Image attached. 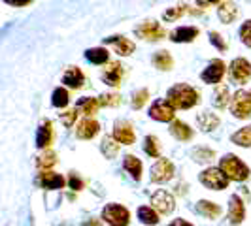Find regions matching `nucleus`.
Segmentation results:
<instances>
[{
	"label": "nucleus",
	"mask_w": 251,
	"mask_h": 226,
	"mask_svg": "<svg viewBox=\"0 0 251 226\" xmlns=\"http://www.w3.org/2000/svg\"><path fill=\"white\" fill-rule=\"evenodd\" d=\"M191 10H189V6H185V4H179V6H174V8H170L168 12H164V21H174V19H179L181 15H185V13H189Z\"/></svg>",
	"instance_id": "obj_35"
},
{
	"label": "nucleus",
	"mask_w": 251,
	"mask_h": 226,
	"mask_svg": "<svg viewBox=\"0 0 251 226\" xmlns=\"http://www.w3.org/2000/svg\"><path fill=\"white\" fill-rule=\"evenodd\" d=\"M106 42L112 44L113 47H115V51H117L119 55H123V57L130 55V53L134 51V44L125 36H110V38H106Z\"/></svg>",
	"instance_id": "obj_20"
},
{
	"label": "nucleus",
	"mask_w": 251,
	"mask_h": 226,
	"mask_svg": "<svg viewBox=\"0 0 251 226\" xmlns=\"http://www.w3.org/2000/svg\"><path fill=\"white\" fill-rule=\"evenodd\" d=\"M174 205H176V200H174V196H172L170 192H166V190H157V192H153V196H151V207H153L157 213H161V215L172 213Z\"/></svg>",
	"instance_id": "obj_8"
},
{
	"label": "nucleus",
	"mask_w": 251,
	"mask_h": 226,
	"mask_svg": "<svg viewBox=\"0 0 251 226\" xmlns=\"http://www.w3.org/2000/svg\"><path fill=\"white\" fill-rule=\"evenodd\" d=\"M221 0H197V4L201 8H208V6H214V4H219Z\"/></svg>",
	"instance_id": "obj_45"
},
{
	"label": "nucleus",
	"mask_w": 251,
	"mask_h": 226,
	"mask_svg": "<svg viewBox=\"0 0 251 226\" xmlns=\"http://www.w3.org/2000/svg\"><path fill=\"white\" fill-rule=\"evenodd\" d=\"M197 211L201 215H204L206 219H217L221 215V207L210 200H201L197 203Z\"/></svg>",
	"instance_id": "obj_26"
},
{
	"label": "nucleus",
	"mask_w": 251,
	"mask_h": 226,
	"mask_svg": "<svg viewBox=\"0 0 251 226\" xmlns=\"http://www.w3.org/2000/svg\"><path fill=\"white\" fill-rule=\"evenodd\" d=\"M225 72H226L225 63L221 59H214V61H210V64L202 70L201 79L204 83H219L221 77L225 75Z\"/></svg>",
	"instance_id": "obj_10"
},
{
	"label": "nucleus",
	"mask_w": 251,
	"mask_h": 226,
	"mask_svg": "<svg viewBox=\"0 0 251 226\" xmlns=\"http://www.w3.org/2000/svg\"><path fill=\"white\" fill-rule=\"evenodd\" d=\"M68 102H70V94H68V90L63 87L55 89L53 90V98H51V104L55 106V108H66L68 106Z\"/></svg>",
	"instance_id": "obj_33"
},
{
	"label": "nucleus",
	"mask_w": 251,
	"mask_h": 226,
	"mask_svg": "<svg viewBox=\"0 0 251 226\" xmlns=\"http://www.w3.org/2000/svg\"><path fill=\"white\" fill-rule=\"evenodd\" d=\"M99 104L104 106V108H115V106L121 104V96L119 94H113V92H106V94L99 96Z\"/></svg>",
	"instance_id": "obj_37"
},
{
	"label": "nucleus",
	"mask_w": 251,
	"mask_h": 226,
	"mask_svg": "<svg viewBox=\"0 0 251 226\" xmlns=\"http://www.w3.org/2000/svg\"><path fill=\"white\" fill-rule=\"evenodd\" d=\"M174 164L166 158H161L151 166V181L153 183H166L174 177Z\"/></svg>",
	"instance_id": "obj_9"
},
{
	"label": "nucleus",
	"mask_w": 251,
	"mask_h": 226,
	"mask_svg": "<svg viewBox=\"0 0 251 226\" xmlns=\"http://www.w3.org/2000/svg\"><path fill=\"white\" fill-rule=\"evenodd\" d=\"M228 77L232 83L246 85L251 77V64L246 59H234L228 66Z\"/></svg>",
	"instance_id": "obj_6"
},
{
	"label": "nucleus",
	"mask_w": 251,
	"mask_h": 226,
	"mask_svg": "<svg viewBox=\"0 0 251 226\" xmlns=\"http://www.w3.org/2000/svg\"><path fill=\"white\" fill-rule=\"evenodd\" d=\"M123 166H125V170L134 177L136 181L142 177V162H140V158H136L134 155H126L125 160H123Z\"/></svg>",
	"instance_id": "obj_28"
},
{
	"label": "nucleus",
	"mask_w": 251,
	"mask_h": 226,
	"mask_svg": "<svg viewBox=\"0 0 251 226\" xmlns=\"http://www.w3.org/2000/svg\"><path fill=\"white\" fill-rule=\"evenodd\" d=\"M230 113L236 119H248L251 115V92H248V90H238L230 98Z\"/></svg>",
	"instance_id": "obj_4"
},
{
	"label": "nucleus",
	"mask_w": 251,
	"mask_h": 226,
	"mask_svg": "<svg viewBox=\"0 0 251 226\" xmlns=\"http://www.w3.org/2000/svg\"><path fill=\"white\" fill-rule=\"evenodd\" d=\"M68 185H70V188H74V190H81V188H83V181L77 177V174H70Z\"/></svg>",
	"instance_id": "obj_43"
},
{
	"label": "nucleus",
	"mask_w": 251,
	"mask_h": 226,
	"mask_svg": "<svg viewBox=\"0 0 251 226\" xmlns=\"http://www.w3.org/2000/svg\"><path fill=\"white\" fill-rule=\"evenodd\" d=\"M144 151H146V155H150L151 158H157L161 155V143H159V139L155 138V136H148V138L144 139Z\"/></svg>",
	"instance_id": "obj_32"
},
{
	"label": "nucleus",
	"mask_w": 251,
	"mask_h": 226,
	"mask_svg": "<svg viewBox=\"0 0 251 226\" xmlns=\"http://www.w3.org/2000/svg\"><path fill=\"white\" fill-rule=\"evenodd\" d=\"M100 149L106 158H113V157L117 155V151H119V145H117V141H115L112 136H106V138L102 139Z\"/></svg>",
	"instance_id": "obj_34"
},
{
	"label": "nucleus",
	"mask_w": 251,
	"mask_h": 226,
	"mask_svg": "<svg viewBox=\"0 0 251 226\" xmlns=\"http://www.w3.org/2000/svg\"><path fill=\"white\" fill-rule=\"evenodd\" d=\"M197 36H199L197 26H179V28L170 32V40L174 44H187V42H193Z\"/></svg>",
	"instance_id": "obj_17"
},
{
	"label": "nucleus",
	"mask_w": 251,
	"mask_h": 226,
	"mask_svg": "<svg viewBox=\"0 0 251 226\" xmlns=\"http://www.w3.org/2000/svg\"><path fill=\"white\" fill-rule=\"evenodd\" d=\"M172 64H174V59H172V55H170L166 49L157 51V53L153 55V66H155L157 70L168 72V70L172 68Z\"/></svg>",
	"instance_id": "obj_25"
},
{
	"label": "nucleus",
	"mask_w": 251,
	"mask_h": 226,
	"mask_svg": "<svg viewBox=\"0 0 251 226\" xmlns=\"http://www.w3.org/2000/svg\"><path fill=\"white\" fill-rule=\"evenodd\" d=\"M246 217V207H244V202L240 196H230V202H228V221L230 225H240Z\"/></svg>",
	"instance_id": "obj_14"
},
{
	"label": "nucleus",
	"mask_w": 251,
	"mask_h": 226,
	"mask_svg": "<svg viewBox=\"0 0 251 226\" xmlns=\"http://www.w3.org/2000/svg\"><path fill=\"white\" fill-rule=\"evenodd\" d=\"M230 139H232V143H236L240 147H251V125L240 128L238 132H234L230 136Z\"/></svg>",
	"instance_id": "obj_29"
},
{
	"label": "nucleus",
	"mask_w": 251,
	"mask_h": 226,
	"mask_svg": "<svg viewBox=\"0 0 251 226\" xmlns=\"http://www.w3.org/2000/svg\"><path fill=\"white\" fill-rule=\"evenodd\" d=\"M148 98H150V90H146V89H140L138 92L134 94V98H132V108L134 110H140V108H144L146 106V102H148Z\"/></svg>",
	"instance_id": "obj_38"
},
{
	"label": "nucleus",
	"mask_w": 251,
	"mask_h": 226,
	"mask_svg": "<svg viewBox=\"0 0 251 226\" xmlns=\"http://www.w3.org/2000/svg\"><path fill=\"white\" fill-rule=\"evenodd\" d=\"M197 123L204 132H212L219 125V117L212 112H201L197 115Z\"/></svg>",
	"instance_id": "obj_22"
},
{
	"label": "nucleus",
	"mask_w": 251,
	"mask_h": 226,
	"mask_svg": "<svg viewBox=\"0 0 251 226\" xmlns=\"http://www.w3.org/2000/svg\"><path fill=\"white\" fill-rule=\"evenodd\" d=\"M53 141V128L50 121H44V125L38 128L36 132V145L38 147H50Z\"/></svg>",
	"instance_id": "obj_24"
},
{
	"label": "nucleus",
	"mask_w": 251,
	"mask_h": 226,
	"mask_svg": "<svg viewBox=\"0 0 251 226\" xmlns=\"http://www.w3.org/2000/svg\"><path fill=\"white\" fill-rule=\"evenodd\" d=\"M85 59L91 64H106L110 59V53L104 47H93V49L85 51Z\"/></svg>",
	"instance_id": "obj_27"
},
{
	"label": "nucleus",
	"mask_w": 251,
	"mask_h": 226,
	"mask_svg": "<svg viewBox=\"0 0 251 226\" xmlns=\"http://www.w3.org/2000/svg\"><path fill=\"white\" fill-rule=\"evenodd\" d=\"M134 34L138 38H142V40H148V42H157V40H163L164 38V30L157 21L148 19V21L140 23V25L134 28Z\"/></svg>",
	"instance_id": "obj_7"
},
{
	"label": "nucleus",
	"mask_w": 251,
	"mask_h": 226,
	"mask_svg": "<svg viewBox=\"0 0 251 226\" xmlns=\"http://www.w3.org/2000/svg\"><path fill=\"white\" fill-rule=\"evenodd\" d=\"M193 158L197 160V162H208V160H212L214 158V151L212 149H206V147H199V149L193 151Z\"/></svg>",
	"instance_id": "obj_39"
},
{
	"label": "nucleus",
	"mask_w": 251,
	"mask_h": 226,
	"mask_svg": "<svg viewBox=\"0 0 251 226\" xmlns=\"http://www.w3.org/2000/svg\"><path fill=\"white\" fill-rule=\"evenodd\" d=\"M63 83L70 89H79L85 83V75L77 66H70L63 75Z\"/></svg>",
	"instance_id": "obj_18"
},
{
	"label": "nucleus",
	"mask_w": 251,
	"mask_h": 226,
	"mask_svg": "<svg viewBox=\"0 0 251 226\" xmlns=\"http://www.w3.org/2000/svg\"><path fill=\"white\" fill-rule=\"evenodd\" d=\"M99 108H100L99 98H93V96H83L75 104V112L83 113V115H95L99 112Z\"/></svg>",
	"instance_id": "obj_21"
},
{
	"label": "nucleus",
	"mask_w": 251,
	"mask_h": 226,
	"mask_svg": "<svg viewBox=\"0 0 251 226\" xmlns=\"http://www.w3.org/2000/svg\"><path fill=\"white\" fill-rule=\"evenodd\" d=\"M170 134L176 139H179V141H189V139L193 138V128L187 126L185 123H181V121H172Z\"/></svg>",
	"instance_id": "obj_23"
},
{
	"label": "nucleus",
	"mask_w": 251,
	"mask_h": 226,
	"mask_svg": "<svg viewBox=\"0 0 251 226\" xmlns=\"http://www.w3.org/2000/svg\"><path fill=\"white\" fill-rule=\"evenodd\" d=\"M168 226H193L191 223H187L185 219H176V221H172Z\"/></svg>",
	"instance_id": "obj_46"
},
{
	"label": "nucleus",
	"mask_w": 251,
	"mask_h": 226,
	"mask_svg": "<svg viewBox=\"0 0 251 226\" xmlns=\"http://www.w3.org/2000/svg\"><path fill=\"white\" fill-rule=\"evenodd\" d=\"M174 108L170 106L168 100H157L153 102V106L150 108V117L155 121H161V123H168L174 119Z\"/></svg>",
	"instance_id": "obj_11"
},
{
	"label": "nucleus",
	"mask_w": 251,
	"mask_h": 226,
	"mask_svg": "<svg viewBox=\"0 0 251 226\" xmlns=\"http://www.w3.org/2000/svg\"><path fill=\"white\" fill-rule=\"evenodd\" d=\"M219 170L225 174L228 181H246L250 177V168L236 155H225L219 162Z\"/></svg>",
	"instance_id": "obj_2"
},
{
	"label": "nucleus",
	"mask_w": 251,
	"mask_h": 226,
	"mask_svg": "<svg viewBox=\"0 0 251 226\" xmlns=\"http://www.w3.org/2000/svg\"><path fill=\"white\" fill-rule=\"evenodd\" d=\"M199 179H201V183L204 187L212 188V190H223V188L228 187V179H226V176L219 168L204 170V172H201Z\"/></svg>",
	"instance_id": "obj_5"
},
{
	"label": "nucleus",
	"mask_w": 251,
	"mask_h": 226,
	"mask_svg": "<svg viewBox=\"0 0 251 226\" xmlns=\"http://www.w3.org/2000/svg\"><path fill=\"white\" fill-rule=\"evenodd\" d=\"M38 183L42 188H48V190H55V188H63L64 187V177L61 174H53V172H42L38 176Z\"/></svg>",
	"instance_id": "obj_16"
},
{
	"label": "nucleus",
	"mask_w": 251,
	"mask_h": 226,
	"mask_svg": "<svg viewBox=\"0 0 251 226\" xmlns=\"http://www.w3.org/2000/svg\"><path fill=\"white\" fill-rule=\"evenodd\" d=\"M217 15H219L221 23L230 25V23L238 17V8H236L234 2H223V4H219V8H217Z\"/></svg>",
	"instance_id": "obj_19"
},
{
	"label": "nucleus",
	"mask_w": 251,
	"mask_h": 226,
	"mask_svg": "<svg viewBox=\"0 0 251 226\" xmlns=\"http://www.w3.org/2000/svg\"><path fill=\"white\" fill-rule=\"evenodd\" d=\"M138 219L144 223V225H157L159 223V215L153 207H148V205H142L138 207Z\"/></svg>",
	"instance_id": "obj_31"
},
{
	"label": "nucleus",
	"mask_w": 251,
	"mask_h": 226,
	"mask_svg": "<svg viewBox=\"0 0 251 226\" xmlns=\"http://www.w3.org/2000/svg\"><path fill=\"white\" fill-rule=\"evenodd\" d=\"M166 100L170 102V106L174 110H191L199 104V92H197V89L189 87L185 83H179L168 90Z\"/></svg>",
	"instance_id": "obj_1"
},
{
	"label": "nucleus",
	"mask_w": 251,
	"mask_h": 226,
	"mask_svg": "<svg viewBox=\"0 0 251 226\" xmlns=\"http://www.w3.org/2000/svg\"><path fill=\"white\" fill-rule=\"evenodd\" d=\"M75 119H77V112H75V110H66L64 113H61V123H63L66 128H70V126L74 125Z\"/></svg>",
	"instance_id": "obj_41"
},
{
	"label": "nucleus",
	"mask_w": 251,
	"mask_h": 226,
	"mask_svg": "<svg viewBox=\"0 0 251 226\" xmlns=\"http://www.w3.org/2000/svg\"><path fill=\"white\" fill-rule=\"evenodd\" d=\"M6 4H10V6H15V8H21V6H26V4H30L32 0H4Z\"/></svg>",
	"instance_id": "obj_44"
},
{
	"label": "nucleus",
	"mask_w": 251,
	"mask_h": 226,
	"mask_svg": "<svg viewBox=\"0 0 251 226\" xmlns=\"http://www.w3.org/2000/svg\"><path fill=\"white\" fill-rule=\"evenodd\" d=\"M99 130H100V125H99L95 119H87V117H85V119L77 125V128H75V136L79 139H91L99 134Z\"/></svg>",
	"instance_id": "obj_15"
},
{
	"label": "nucleus",
	"mask_w": 251,
	"mask_h": 226,
	"mask_svg": "<svg viewBox=\"0 0 251 226\" xmlns=\"http://www.w3.org/2000/svg\"><path fill=\"white\" fill-rule=\"evenodd\" d=\"M240 40H242L248 47H251V21H246L244 25L240 26Z\"/></svg>",
	"instance_id": "obj_40"
},
{
	"label": "nucleus",
	"mask_w": 251,
	"mask_h": 226,
	"mask_svg": "<svg viewBox=\"0 0 251 226\" xmlns=\"http://www.w3.org/2000/svg\"><path fill=\"white\" fill-rule=\"evenodd\" d=\"M214 106L217 110H223L228 104V87L226 85H217L214 90Z\"/></svg>",
	"instance_id": "obj_30"
},
{
	"label": "nucleus",
	"mask_w": 251,
	"mask_h": 226,
	"mask_svg": "<svg viewBox=\"0 0 251 226\" xmlns=\"http://www.w3.org/2000/svg\"><path fill=\"white\" fill-rule=\"evenodd\" d=\"M210 42L215 45V49H219V51L226 49L225 40H223V36H221V34H217V32H210Z\"/></svg>",
	"instance_id": "obj_42"
},
{
	"label": "nucleus",
	"mask_w": 251,
	"mask_h": 226,
	"mask_svg": "<svg viewBox=\"0 0 251 226\" xmlns=\"http://www.w3.org/2000/svg\"><path fill=\"white\" fill-rule=\"evenodd\" d=\"M36 164H38V168H46V170H48V168L57 164V155H55L53 151H48V153H44V155L38 157Z\"/></svg>",
	"instance_id": "obj_36"
},
{
	"label": "nucleus",
	"mask_w": 251,
	"mask_h": 226,
	"mask_svg": "<svg viewBox=\"0 0 251 226\" xmlns=\"http://www.w3.org/2000/svg\"><path fill=\"white\" fill-rule=\"evenodd\" d=\"M121 75H123V66L119 63H110L104 70H102V81L110 87H117L121 83Z\"/></svg>",
	"instance_id": "obj_13"
},
{
	"label": "nucleus",
	"mask_w": 251,
	"mask_h": 226,
	"mask_svg": "<svg viewBox=\"0 0 251 226\" xmlns=\"http://www.w3.org/2000/svg\"><path fill=\"white\" fill-rule=\"evenodd\" d=\"M102 219L112 226H126L130 223V213L119 203H108L102 211Z\"/></svg>",
	"instance_id": "obj_3"
},
{
	"label": "nucleus",
	"mask_w": 251,
	"mask_h": 226,
	"mask_svg": "<svg viewBox=\"0 0 251 226\" xmlns=\"http://www.w3.org/2000/svg\"><path fill=\"white\" fill-rule=\"evenodd\" d=\"M113 139L117 143H123V145L134 143V130H132V126L128 125L126 121L115 123V126H113Z\"/></svg>",
	"instance_id": "obj_12"
},
{
	"label": "nucleus",
	"mask_w": 251,
	"mask_h": 226,
	"mask_svg": "<svg viewBox=\"0 0 251 226\" xmlns=\"http://www.w3.org/2000/svg\"><path fill=\"white\" fill-rule=\"evenodd\" d=\"M85 226H99V223H97V221H91V223H87Z\"/></svg>",
	"instance_id": "obj_47"
}]
</instances>
